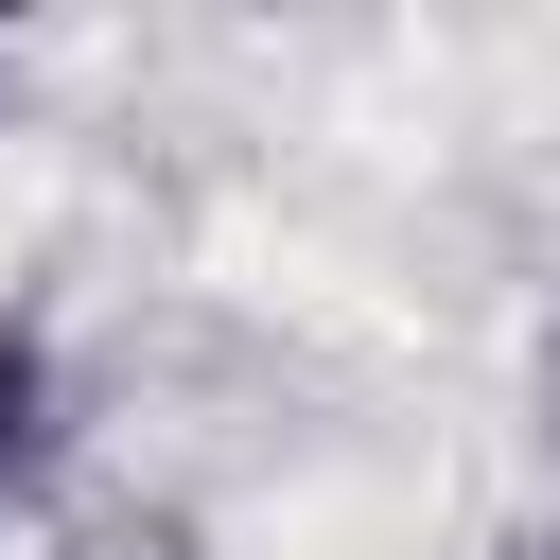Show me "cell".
<instances>
[{"label": "cell", "instance_id": "cell-1", "mask_svg": "<svg viewBox=\"0 0 560 560\" xmlns=\"http://www.w3.org/2000/svg\"><path fill=\"white\" fill-rule=\"evenodd\" d=\"M35 438H52V350H35L18 315H0V490L35 472Z\"/></svg>", "mask_w": 560, "mask_h": 560}, {"label": "cell", "instance_id": "cell-2", "mask_svg": "<svg viewBox=\"0 0 560 560\" xmlns=\"http://www.w3.org/2000/svg\"><path fill=\"white\" fill-rule=\"evenodd\" d=\"M542 420H560V350H542Z\"/></svg>", "mask_w": 560, "mask_h": 560}]
</instances>
